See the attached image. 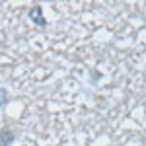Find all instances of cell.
Here are the masks:
<instances>
[{"instance_id":"1","label":"cell","mask_w":146,"mask_h":146,"mask_svg":"<svg viewBox=\"0 0 146 146\" xmlns=\"http://www.w3.org/2000/svg\"><path fill=\"white\" fill-rule=\"evenodd\" d=\"M27 16H29V20H31L35 25H39V27H45L47 25V20L43 18V6H41V4L31 6L29 12H27Z\"/></svg>"},{"instance_id":"2","label":"cell","mask_w":146,"mask_h":146,"mask_svg":"<svg viewBox=\"0 0 146 146\" xmlns=\"http://www.w3.org/2000/svg\"><path fill=\"white\" fill-rule=\"evenodd\" d=\"M16 140V133L12 129H2L0 131V146H10Z\"/></svg>"},{"instance_id":"3","label":"cell","mask_w":146,"mask_h":146,"mask_svg":"<svg viewBox=\"0 0 146 146\" xmlns=\"http://www.w3.org/2000/svg\"><path fill=\"white\" fill-rule=\"evenodd\" d=\"M8 101H10V94H8V90H6V88H0V109H2Z\"/></svg>"}]
</instances>
